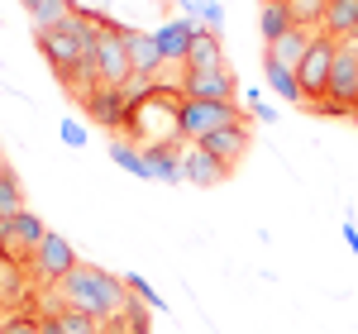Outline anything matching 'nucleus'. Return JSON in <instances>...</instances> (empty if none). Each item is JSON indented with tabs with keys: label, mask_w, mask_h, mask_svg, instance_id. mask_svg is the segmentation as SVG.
Segmentation results:
<instances>
[{
	"label": "nucleus",
	"mask_w": 358,
	"mask_h": 334,
	"mask_svg": "<svg viewBox=\"0 0 358 334\" xmlns=\"http://www.w3.org/2000/svg\"><path fill=\"white\" fill-rule=\"evenodd\" d=\"M258 29H263V43H277L282 34H292V15H287V5H263Z\"/></svg>",
	"instance_id": "23"
},
{
	"label": "nucleus",
	"mask_w": 358,
	"mask_h": 334,
	"mask_svg": "<svg viewBox=\"0 0 358 334\" xmlns=\"http://www.w3.org/2000/svg\"><path fill=\"white\" fill-rule=\"evenodd\" d=\"M38 53L57 72V82L67 86V96L82 106L86 96L101 86V62H96V15L77 10L67 24L38 34Z\"/></svg>",
	"instance_id": "1"
},
{
	"label": "nucleus",
	"mask_w": 358,
	"mask_h": 334,
	"mask_svg": "<svg viewBox=\"0 0 358 334\" xmlns=\"http://www.w3.org/2000/svg\"><path fill=\"white\" fill-rule=\"evenodd\" d=\"M263 72H268V86H273L282 101H301V86H296V72L287 62H277L268 48H263Z\"/></svg>",
	"instance_id": "21"
},
{
	"label": "nucleus",
	"mask_w": 358,
	"mask_h": 334,
	"mask_svg": "<svg viewBox=\"0 0 358 334\" xmlns=\"http://www.w3.org/2000/svg\"><path fill=\"white\" fill-rule=\"evenodd\" d=\"M354 119H358V106H354Z\"/></svg>",
	"instance_id": "33"
},
{
	"label": "nucleus",
	"mask_w": 358,
	"mask_h": 334,
	"mask_svg": "<svg viewBox=\"0 0 358 334\" xmlns=\"http://www.w3.org/2000/svg\"><path fill=\"white\" fill-rule=\"evenodd\" d=\"M38 325H43V334H67V330H62V320H57V315H43Z\"/></svg>",
	"instance_id": "30"
},
{
	"label": "nucleus",
	"mask_w": 358,
	"mask_h": 334,
	"mask_svg": "<svg viewBox=\"0 0 358 334\" xmlns=\"http://www.w3.org/2000/svg\"><path fill=\"white\" fill-rule=\"evenodd\" d=\"M315 43V34H306V29H292V34H282L277 43H268V53L277 57V62H287L292 72L301 67V57H306V48Z\"/></svg>",
	"instance_id": "19"
},
{
	"label": "nucleus",
	"mask_w": 358,
	"mask_h": 334,
	"mask_svg": "<svg viewBox=\"0 0 358 334\" xmlns=\"http://www.w3.org/2000/svg\"><path fill=\"white\" fill-rule=\"evenodd\" d=\"M229 124H248L234 101H182V143H206Z\"/></svg>",
	"instance_id": "5"
},
{
	"label": "nucleus",
	"mask_w": 358,
	"mask_h": 334,
	"mask_svg": "<svg viewBox=\"0 0 358 334\" xmlns=\"http://www.w3.org/2000/svg\"><path fill=\"white\" fill-rule=\"evenodd\" d=\"M96 62H101V86H124L134 82V62H129V29L96 15Z\"/></svg>",
	"instance_id": "4"
},
{
	"label": "nucleus",
	"mask_w": 358,
	"mask_h": 334,
	"mask_svg": "<svg viewBox=\"0 0 358 334\" xmlns=\"http://www.w3.org/2000/svg\"><path fill=\"white\" fill-rule=\"evenodd\" d=\"M182 101H234L239 96V82L229 67H215V72H182Z\"/></svg>",
	"instance_id": "11"
},
{
	"label": "nucleus",
	"mask_w": 358,
	"mask_h": 334,
	"mask_svg": "<svg viewBox=\"0 0 358 334\" xmlns=\"http://www.w3.org/2000/svg\"><path fill=\"white\" fill-rule=\"evenodd\" d=\"M334 43L330 34H315V43L306 48L301 67H296V86H301V106L310 110H320L325 106V96H330V67H334Z\"/></svg>",
	"instance_id": "6"
},
{
	"label": "nucleus",
	"mask_w": 358,
	"mask_h": 334,
	"mask_svg": "<svg viewBox=\"0 0 358 334\" xmlns=\"http://www.w3.org/2000/svg\"><path fill=\"white\" fill-rule=\"evenodd\" d=\"M192 38H196V24H192V20H172V24H163L158 34H153V43H158L163 62H187Z\"/></svg>",
	"instance_id": "14"
},
{
	"label": "nucleus",
	"mask_w": 358,
	"mask_h": 334,
	"mask_svg": "<svg viewBox=\"0 0 358 334\" xmlns=\"http://www.w3.org/2000/svg\"><path fill=\"white\" fill-rule=\"evenodd\" d=\"M43 234H48V224L38 220V215H29V210H20V215L0 220V253H5L15 268H29L34 253H38V244H43Z\"/></svg>",
	"instance_id": "8"
},
{
	"label": "nucleus",
	"mask_w": 358,
	"mask_h": 334,
	"mask_svg": "<svg viewBox=\"0 0 358 334\" xmlns=\"http://www.w3.org/2000/svg\"><path fill=\"white\" fill-rule=\"evenodd\" d=\"M82 110L101 124V129H110V134H120L124 124H129V110H134V101L120 91V86H96L91 96L82 101Z\"/></svg>",
	"instance_id": "10"
},
{
	"label": "nucleus",
	"mask_w": 358,
	"mask_h": 334,
	"mask_svg": "<svg viewBox=\"0 0 358 334\" xmlns=\"http://www.w3.org/2000/svg\"><path fill=\"white\" fill-rule=\"evenodd\" d=\"M358 106V38H344L339 48H334V67H330V96H325V106L320 115H354Z\"/></svg>",
	"instance_id": "7"
},
{
	"label": "nucleus",
	"mask_w": 358,
	"mask_h": 334,
	"mask_svg": "<svg viewBox=\"0 0 358 334\" xmlns=\"http://www.w3.org/2000/svg\"><path fill=\"white\" fill-rule=\"evenodd\" d=\"M129 62H134V77H153V72H158L163 53H158L153 34H138V29H129Z\"/></svg>",
	"instance_id": "18"
},
{
	"label": "nucleus",
	"mask_w": 358,
	"mask_h": 334,
	"mask_svg": "<svg viewBox=\"0 0 358 334\" xmlns=\"http://www.w3.org/2000/svg\"><path fill=\"white\" fill-rule=\"evenodd\" d=\"M263 5H287V0H263Z\"/></svg>",
	"instance_id": "32"
},
{
	"label": "nucleus",
	"mask_w": 358,
	"mask_h": 334,
	"mask_svg": "<svg viewBox=\"0 0 358 334\" xmlns=\"http://www.w3.org/2000/svg\"><path fill=\"white\" fill-rule=\"evenodd\" d=\"M320 34H330L334 43L358 38V0H330V10H325V29H320Z\"/></svg>",
	"instance_id": "17"
},
{
	"label": "nucleus",
	"mask_w": 358,
	"mask_h": 334,
	"mask_svg": "<svg viewBox=\"0 0 358 334\" xmlns=\"http://www.w3.org/2000/svg\"><path fill=\"white\" fill-rule=\"evenodd\" d=\"M124 143H143V148L182 143V91L177 86H158L143 101H134L129 124H124Z\"/></svg>",
	"instance_id": "3"
},
{
	"label": "nucleus",
	"mask_w": 358,
	"mask_h": 334,
	"mask_svg": "<svg viewBox=\"0 0 358 334\" xmlns=\"http://www.w3.org/2000/svg\"><path fill=\"white\" fill-rule=\"evenodd\" d=\"M201 148H210L224 167H239L248 158V148H253V134H248V124H229V129H220V134H210Z\"/></svg>",
	"instance_id": "13"
},
{
	"label": "nucleus",
	"mask_w": 358,
	"mask_h": 334,
	"mask_svg": "<svg viewBox=\"0 0 358 334\" xmlns=\"http://www.w3.org/2000/svg\"><path fill=\"white\" fill-rule=\"evenodd\" d=\"M20 210H24V187H20L15 172H5V177H0V220H10V215H20Z\"/></svg>",
	"instance_id": "24"
},
{
	"label": "nucleus",
	"mask_w": 358,
	"mask_h": 334,
	"mask_svg": "<svg viewBox=\"0 0 358 334\" xmlns=\"http://www.w3.org/2000/svg\"><path fill=\"white\" fill-rule=\"evenodd\" d=\"M0 334H43V325L34 315H10V320H0Z\"/></svg>",
	"instance_id": "27"
},
{
	"label": "nucleus",
	"mask_w": 358,
	"mask_h": 334,
	"mask_svg": "<svg viewBox=\"0 0 358 334\" xmlns=\"http://www.w3.org/2000/svg\"><path fill=\"white\" fill-rule=\"evenodd\" d=\"M325 10H330V0H287L292 29H306V34H320L325 29Z\"/></svg>",
	"instance_id": "20"
},
{
	"label": "nucleus",
	"mask_w": 358,
	"mask_h": 334,
	"mask_svg": "<svg viewBox=\"0 0 358 334\" xmlns=\"http://www.w3.org/2000/svg\"><path fill=\"white\" fill-rule=\"evenodd\" d=\"M29 273L43 282H53V286H62L67 282V273H77V253H72V244L62 239V234H43V244H38V253H34V263H29Z\"/></svg>",
	"instance_id": "9"
},
{
	"label": "nucleus",
	"mask_w": 358,
	"mask_h": 334,
	"mask_svg": "<svg viewBox=\"0 0 358 334\" xmlns=\"http://www.w3.org/2000/svg\"><path fill=\"white\" fill-rule=\"evenodd\" d=\"M62 291V301H67V310H86L91 320H120L124 310H129V286L115 277V273H106V268H91V263H77V273H67V282L57 286Z\"/></svg>",
	"instance_id": "2"
},
{
	"label": "nucleus",
	"mask_w": 358,
	"mask_h": 334,
	"mask_svg": "<svg viewBox=\"0 0 358 334\" xmlns=\"http://www.w3.org/2000/svg\"><path fill=\"white\" fill-rule=\"evenodd\" d=\"M143 163H148V177H163V182H177V177H182V158H177V143H158V148H143Z\"/></svg>",
	"instance_id": "22"
},
{
	"label": "nucleus",
	"mask_w": 358,
	"mask_h": 334,
	"mask_svg": "<svg viewBox=\"0 0 358 334\" xmlns=\"http://www.w3.org/2000/svg\"><path fill=\"white\" fill-rule=\"evenodd\" d=\"M5 172H10V163H5V153H0V177H5Z\"/></svg>",
	"instance_id": "31"
},
{
	"label": "nucleus",
	"mask_w": 358,
	"mask_h": 334,
	"mask_svg": "<svg viewBox=\"0 0 358 334\" xmlns=\"http://www.w3.org/2000/svg\"><path fill=\"white\" fill-rule=\"evenodd\" d=\"M215 67H224V48H220V38H215L210 29H196L192 53H187V62H182V72H215Z\"/></svg>",
	"instance_id": "15"
},
{
	"label": "nucleus",
	"mask_w": 358,
	"mask_h": 334,
	"mask_svg": "<svg viewBox=\"0 0 358 334\" xmlns=\"http://www.w3.org/2000/svg\"><path fill=\"white\" fill-rule=\"evenodd\" d=\"M344 244H349L354 258H358V229H354V220H344Z\"/></svg>",
	"instance_id": "29"
},
{
	"label": "nucleus",
	"mask_w": 358,
	"mask_h": 334,
	"mask_svg": "<svg viewBox=\"0 0 358 334\" xmlns=\"http://www.w3.org/2000/svg\"><path fill=\"white\" fill-rule=\"evenodd\" d=\"M110 158H115V163H120V167H129L134 177H148V163H143V153H134V143H120V139H115Z\"/></svg>",
	"instance_id": "25"
},
{
	"label": "nucleus",
	"mask_w": 358,
	"mask_h": 334,
	"mask_svg": "<svg viewBox=\"0 0 358 334\" xmlns=\"http://www.w3.org/2000/svg\"><path fill=\"white\" fill-rule=\"evenodd\" d=\"M124 286H129V291H134V296H138V301H143L148 310H167V306H163V296H158V291H153V286H148L143 277H134V273H124Z\"/></svg>",
	"instance_id": "26"
},
{
	"label": "nucleus",
	"mask_w": 358,
	"mask_h": 334,
	"mask_svg": "<svg viewBox=\"0 0 358 334\" xmlns=\"http://www.w3.org/2000/svg\"><path fill=\"white\" fill-rule=\"evenodd\" d=\"M229 172H234V167H224L210 148L187 143V153H182V177H187L192 187H220V182H229Z\"/></svg>",
	"instance_id": "12"
},
{
	"label": "nucleus",
	"mask_w": 358,
	"mask_h": 334,
	"mask_svg": "<svg viewBox=\"0 0 358 334\" xmlns=\"http://www.w3.org/2000/svg\"><path fill=\"white\" fill-rule=\"evenodd\" d=\"M62 143H72V148H82V143H86L82 124H62Z\"/></svg>",
	"instance_id": "28"
},
{
	"label": "nucleus",
	"mask_w": 358,
	"mask_h": 334,
	"mask_svg": "<svg viewBox=\"0 0 358 334\" xmlns=\"http://www.w3.org/2000/svg\"><path fill=\"white\" fill-rule=\"evenodd\" d=\"M29 10V20H34V34H48V29H57V24H67L82 5H72V0H20Z\"/></svg>",
	"instance_id": "16"
}]
</instances>
